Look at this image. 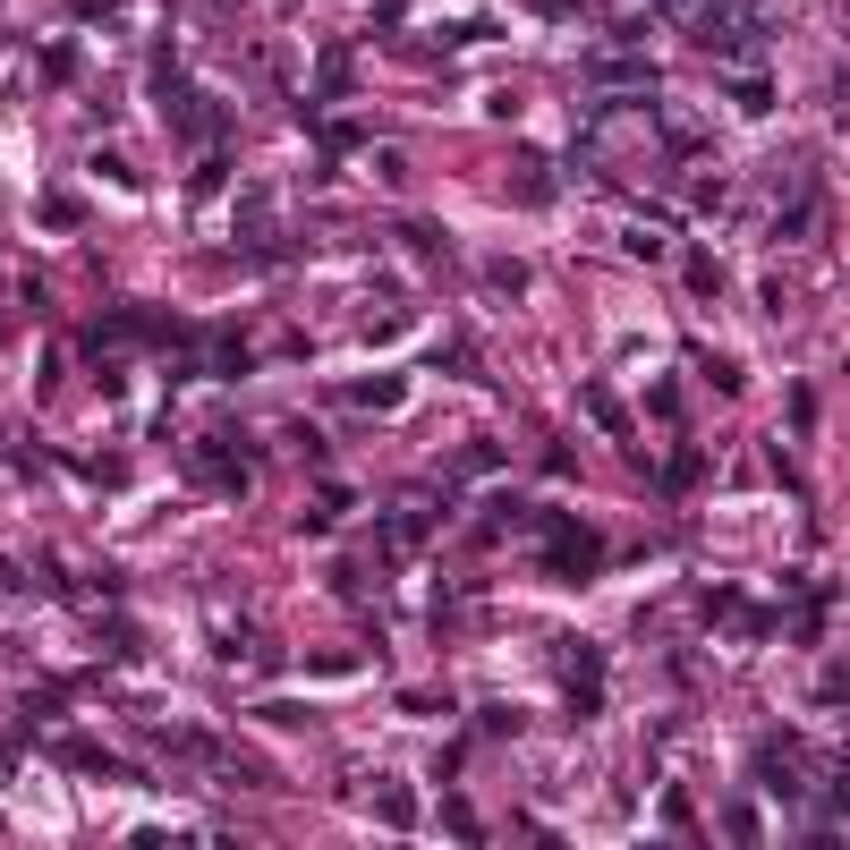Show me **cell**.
<instances>
[{
    "mask_svg": "<svg viewBox=\"0 0 850 850\" xmlns=\"http://www.w3.org/2000/svg\"><path fill=\"white\" fill-rule=\"evenodd\" d=\"M358 400H366V409H392L400 383H392V374H374V383H358Z\"/></svg>",
    "mask_w": 850,
    "mask_h": 850,
    "instance_id": "obj_8",
    "label": "cell"
},
{
    "mask_svg": "<svg viewBox=\"0 0 850 850\" xmlns=\"http://www.w3.org/2000/svg\"><path fill=\"white\" fill-rule=\"evenodd\" d=\"M697 477H706V459H697V451L681 443V451H672V468H663V493H689Z\"/></svg>",
    "mask_w": 850,
    "mask_h": 850,
    "instance_id": "obj_3",
    "label": "cell"
},
{
    "mask_svg": "<svg viewBox=\"0 0 850 850\" xmlns=\"http://www.w3.org/2000/svg\"><path fill=\"white\" fill-rule=\"evenodd\" d=\"M60 757H68V765H86V774H120V757H102L94 740H60Z\"/></svg>",
    "mask_w": 850,
    "mask_h": 850,
    "instance_id": "obj_4",
    "label": "cell"
},
{
    "mask_svg": "<svg viewBox=\"0 0 850 850\" xmlns=\"http://www.w3.org/2000/svg\"><path fill=\"white\" fill-rule=\"evenodd\" d=\"M604 77H613V86H655L647 60H604Z\"/></svg>",
    "mask_w": 850,
    "mask_h": 850,
    "instance_id": "obj_7",
    "label": "cell"
},
{
    "mask_svg": "<svg viewBox=\"0 0 850 850\" xmlns=\"http://www.w3.org/2000/svg\"><path fill=\"white\" fill-rule=\"evenodd\" d=\"M588 417L604 425V434H629V409H622L613 392H588Z\"/></svg>",
    "mask_w": 850,
    "mask_h": 850,
    "instance_id": "obj_5",
    "label": "cell"
},
{
    "mask_svg": "<svg viewBox=\"0 0 850 850\" xmlns=\"http://www.w3.org/2000/svg\"><path fill=\"white\" fill-rule=\"evenodd\" d=\"M536 9H545V18H570V9H579V0H536Z\"/></svg>",
    "mask_w": 850,
    "mask_h": 850,
    "instance_id": "obj_9",
    "label": "cell"
},
{
    "mask_svg": "<svg viewBox=\"0 0 850 850\" xmlns=\"http://www.w3.org/2000/svg\"><path fill=\"white\" fill-rule=\"evenodd\" d=\"M383 545H400V553H417V545H425V519H417V511H400V519L383 527Z\"/></svg>",
    "mask_w": 850,
    "mask_h": 850,
    "instance_id": "obj_6",
    "label": "cell"
},
{
    "mask_svg": "<svg viewBox=\"0 0 850 850\" xmlns=\"http://www.w3.org/2000/svg\"><path fill=\"white\" fill-rule=\"evenodd\" d=\"M561 663H570V706L595 715V655L588 647H561Z\"/></svg>",
    "mask_w": 850,
    "mask_h": 850,
    "instance_id": "obj_2",
    "label": "cell"
},
{
    "mask_svg": "<svg viewBox=\"0 0 850 850\" xmlns=\"http://www.w3.org/2000/svg\"><path fill=\"white\" fill-rule=\"evenodd\" d=\"M527 527L553 545V570H561V579H595V570H604V553H595V536H588L579 519H561V511H527Z\"/></svg>",
    "mask_w": 850,
    "mask_h": 850,
    "instance_id": "obj_1",
    "label": "cell"
}]
</instances>
